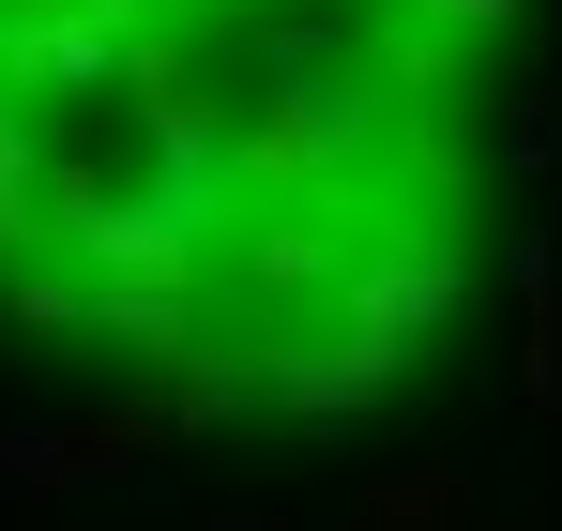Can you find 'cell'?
Listing matches in <instances>:
<instances>
[{"label":"cell","mask_w":562,"mask_h":531,"mask_svg":"<svg viewBox=\"0 0 562 531\" xmlns=\"http://www.w3.org/2000/svg\"><path fill=\"white\" fill-rule=\"evenodd\" d=\"M426 15H441V31H502L517 0H426Z\"/></svg>","instance_id":"6da1fadb"}]
</instances>
